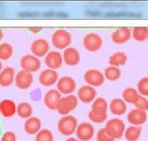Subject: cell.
<instances>
[{
	"mask_svg": "<svg viewBox=\"0 0 148 141\" xmlns=\"http://www.w3.org/2000/svg\"><path fill=\"white\" fill-rule=\"evenodd\" d=\"M78 127V121L71 115H66L60 118L58 122V129L60 133L65 136H71L76 132Z\"/></svg>",
	"mask_w": 148,
	"mask_h": 141,
	"instance_id": "1",
	"label": "cell"
},
{
	"mask_svg": "<svg viewBox=\"0 0 148 141\" xmlns=\"http://www.w3.org/2000/svg\"><path fill=\"white\" fill-rule=\"evenodd\" d=\"M105 129L107 133L113 139H121L124 135L126 127L125 123L120 119L115 118L107 122Z\"/></svg>",
	"mask_w": 148,
	"mask_h": 141,
	"instance_id": "2",
	"label": "cell"
},
{
	"mask_svg": "<svg viewBox=\"0 0 148 141\" xmlns=\"http://www.w3.org/2000/svg\"><path fill=\"white\" fill-rule=\"evenodd\" d=\"M71 42L72 36L71 33L65 30H58L52 35V43L57 49L65 50L71 45Z\"/></svg>",
	"mask_w": 148,
	"mask_h": 141,
	"instance_id": "3",
	"label": "cell"
},
{
	"mask_svg": "<svg viewBox=\"0 0 148 141\" xmlns=\"http://www.w3.org/2000/svg\"><path fill=\"white\" fill-rule=\"evenodd\" d=\"M79 103V99L73 95H70L61 98L58 102L57 111L60 115H65L75 110Z\"/></svg>",
	"mask_w": 148,
	"mask_h": 141,
	"instance_id": "4",
	"label": "cell"
},
{
	"mask_svg": "<svg viewBox=\"0 0 148 141\" xmlns=\"http://www.w3.org/2000/svg\"><path fill=\"white\" fill-rule=\"evenodd\" d=\"M103 44L102 37L96 33H89L84 37L83 45L89 52H97L101 49Z\"/></svg>",
	"mask_w": 148,
	"mask_h": 141,
	"instance_id": "5",
	"label": "cell"
},
{
	"mask_svg": "<svg viewBox=\"0 0 148 141\" xmlns=\"http://www.w3.org/2000/svg\"><path fill=\"white\" fill-rule=\"evenodd\" d=\"M21 66L25 72H36L40 69L42 62L37 57L33 55H25L21 59Z\"/></svg>",
	"mask_w": 148,
	"mask_h": 141,
	"instance_id": "6",
	"label": "cell"
},
{
	"mask_svg": "<svg viewBox=\"0 0 148 141\" xmlns=\"http://www.w3.org/2000/svg\"><path fill=\"white\" fill-rule=\"evenodd\" d=\"M84 79L89 86L99 87L105 82V76L97 69H89L84 74Z\"/></svg>",
	"mask_w": 148,
	"mask_h": 141,
	"instance_id": "7",
	"label": "cell"
},
{
	"mask_svg": "<svg viewBox=\"0 0 148 141\" xmlns=\"http://www.w3.org/2000/svg\"><path fill=\"white\" fill-rule=\"evenodd\" d=\"M49 50V44L46 39H38L34 41L31 45V51L33 55L37 58H42L47 55Z\"/></svg>",
	"mask_w": 148,
	"mask_h": 141,
	"instance_id": "8",
	"label": "cell"
},
{
	"mask_svg": "<svg viewBox=\"0 0 148 141\" xmlns=\"http://www.w3.org/2000/svg\"><path fill=\"white\" fill-rule=\"evenodd\" d=\"M57 88L58 90L61 94L64 95H69L74 92L76 88V81L72 77L70 76H63L58 79L57 83Z\"/></svg>",
	"mask_w": 148,
	"mask_h": 141,
	"instance_id": "9",
	"label": "cell"
},
{
	"mask_svg": "<svg viewBox=\"0 0 148 141\" xmlns=\"http://www.w3.org/2000/svg\"><path fill=\"white\" fill-rule=\"evenodd\" d=\"M15 85L19 89H28L34 82V76H33L32 73L22 70L17 73L15 77Z\"/></svg>",
	"mask_w": 148,
	"mask_h": 141,
	"instance_id": "10",
	"label": "cell"
},
{
	"mask_svg": "<svg viewBox=\"0 0 148 141\" xmlns=\"http://www.w3.org/2000/svg\"><path fill=\"white\" fill-rule=\"evenodd\" d=\"M76 136L81 141H89L92 139L95 134V128L88 122H82L78 125L76 130Z\"/></svg>",
	"mask_w": 148,
	"mask_h": 141,
	"instance_id": "11",
	"label": "cell"
},
{
	"mask_svg": "<svg viewBox=\"0 0 148 141\" xmlns=\"http://www.w3.org/2000/svg\"><path fill=\"white\" fill-rule=\"evenodd\" d=\"M59 79V74L55 70L45 69L41 72L39 82L42 86L50 87L55 85Z\"/></svg>",
	"mask_w": 148,
	"mask_h": 141,
	"instance_id": "12",
	"label": "cell"
},
{
	"mask_svg": "<svg viewBox=\"0 0 148 141\" xmlns=\"http://www.w3.org/2000/svg\"><path fill=\"white\" fill-rule=\"evenodd\" d=\"M132 37V31L127 27H122L112 33L111 39L116 45H123L130 40Z\"/></svg>",
	"mask_w": 148,
	"mask_h": 141,
	"instance_id": "13",
	"label": "cell"
},
{
	"mask_svg": "<svg viewBox=\"0 0 148 141\" xmlns=\"http://www.w3.org/2000/svg\"><path fill=\"white\" fill-rule=\"evenodd\" d=\"M61 93L58 90L52 89L48 90L44 96L45 105L50 110H57L58 102L61 99Z\"/></svg>",
	"mask_w": 148,
	"mask_h": 141,
	"instance_id": "14",
	"label": "cell"
},
{
	"mask_svg": "<svg viewBox=\"0 0 148 141\" xmlns=\"http://www.w3.org/2000/svg\"><path fill=\"white\" fill-rule=\"evenodd\" d=\"M45 63L49 69H58L62 65V55L57 51H51L45 56Z\"/></svg>",
	"mask_w": 148,
	"mask_h": 141,
	"instance_id": "15",
	"label": "cell"
},
{
	"mask_svg": "<svg viewBox=\"0 0 148 141\" xmlns=\"http://www.w3.org/2000/svg\"><path fill=\"white\" fill-rule=\"evenodd\" d=\"M78 98L84 103H90L95 100L97 95V92L95 88L89 85L82 86L78 90Z\"/></svg>",
	"mask_w": 148,
	"mask_h": 141,
	"instance_id": "16",
	"label": "cell"
},
{
	"mask_svg": "<svg viewBox=\"0 0 148 141\" xmlns=\"http://www.w3.org/2000/svg\"><path fill=\"white\" fill-rule=\"evenodd\" d=\"M63 61L70 66L77 65L81 61L80 53L76 48H66L63 52Z\"/></svg>",
	"mask_w": 148,
	"mask_h": 141,
	"instance_id": "17",
	"label": "cell"
},
{
	"mask_svg": "<svg viewBox=\"0 0 148 141\" xmlns=\"http://www.w3.org/2000/svg\"><path fill=\"white\" fill-rule=\"evenodd\" d=\"M146 111L138 109H133L127 115V120L131 124L134 126H140L147 121Z\"/></svg>",
	"mask_w": 148,
	"mask_h": 141,
	"instance_id": "18",
	"label": "cell"
},
{
	"mask_svg": "<svg viewBox=\"0 0 148 141\" xmlns=\"http://www.w3.org/2000/svg\"><path fill=\"white\" fill-rule=\"evenodd\" d=\"M15 71L13 68L10 66L5 67L0 72V86L7 87L13 83L15 80Z\"/></svg>",
	"mask_w": 148,
	"mask_h": 141,
	"instance_id": "19",
	"label": "cell"
},
{
	"mask_svg": "<svg viewBox=\"0 0 148 141\" xmlns=\"http://www.w3.org/2000/svg\"><path fill=\"white\" fill-rule=\"evenodd\" d=\"M42 122L38 117H30L24 123V129L28 135H35L41 130Z\"/></svg>",
	"mask_w": 148,
	"mask_h": 141,
	"instance_id": "20",
	"label": "cell"
},
{
	"mask_svg": "<svg viewBox=\"0 0 148 141\" xmlns=\"http://www.w3.org/2000/svg\"><path fill=\"white\" fill-rule=\"evenodd\" d=\"M17 111V107L15 102L11 100H4L0 102V113L5 117H11Z\"/></svg>",
	"mask_w": 148,
	"mask_h": 141,
	"instance_id": "21",
	"label": "cell"
},
{
	"mask_svg": "<svg viewBox=\"0 0 148 141\" xmlns=\"http://www.w3.org/2000/svg\"><path fill=\"white\" fill-rule=\"evenodd\" d=\"M110 110L114 115H123L127 110V105L126 102L121 98H114L110 101Z\"/></svg>",
	"mask_w": 148,
	"mask_h": 141,
	"instance_id": "22",
	"label": "cell"
},
{
	"mask_svg": "<svg viewBox=\"0 0 148 141\" xmlns=\"http://www.w3.org/2000/svg\"><path fill=\"white\" fill-rule=\"evenodd\" d=\"M108 108L106 100L103 98H97L94 100L91 111L97 115H105L107 114Z\"/></svg>",
	"mask_w": 148,
	"mask_h": 141,
	"instance_id": "23",
	"label": "cell"
},
{
	"mask_svg": "<svg viewBox=\"0 0 148 141\" xmlns=\"http://www.w3.org/2000/svg\"><path fill=\"white\" fill-rule=\"evenodd\" d=\"M128 57L125 52H117L112 54L109 58V63L112 66L119 67L126 63Z\"/></svg>",
	"mask_w": 148,
	"mask_h": 141,
	"instance_id": "24",
	"label": "cell"
},
{
	"mask_svg": "<svg viewBox=\"0 0 148 141\" xmlns=\"http://www.w3.org/2000/svg\"><path fill=\"white\" fill-rule=\"evenodd\" d=\"M142 127L140 126H131L125 130L124 137L128 141H136L140 138L142 133Z\"/></svg>",
	"mask_w": 148,
	"mask_h": 141,
	"instance_id": "25",
	"label": "cell"
},
{
	"mask_svg": "<svg viewBox=\"0 0 148 141\" xmlns=\"http://www.w3.org/2000/svg\"><path fill=\"white\" fill-rule=\"evenodd\" d=\"M17 113L22 119H28L33 113L32 106L28 102H21L17 106Z\"/></svg>",
	"mask_w": 148,
	"mask_h": 141,
	"instance_id": "26",
	"label": "cell"
},
{
	"mask_svg": "<svg viewBox=\"0 0 148 141\" xmlns=\"http://www.w3.org/2000/svg\"><path fill=\"white\" fill-rule=\"evenodd\" d=\"M104 76L108 80L114 82V81H117L118 79H120L121 76V71L119 67L110 65L109 67H107L105 69Z\"/></svg>",
	"mask_w": 148,
	"mask_h": 141,
	"instance_id": "27",
	"label": "cell"
},
{
	"mask_svg": "<svg viewBox=\"0 0 148 141\" xmlns=\"http://www.w3.org/2000/svg\"><path fill=\"white\" fill-rule=\"evenodd\" d=\"M122 97L125 102L129 103L134 104L137 101L139 95L137 90L132 87H128L123 91Z\"/></svg>",
	"mask_w": 148,
	"mask_h": 141,
	"instance_id": "28",
	"label": "cell"
},
{
	"mask_svg": "<svg viewBox=\"0 0 148 141\" xmlns=\"http://www.w3.org/2000/svg\"><path fill=\"white\" fill-rule=\"evenodd\" d=\"M132 36L138 42H144L147 39L148 28L147 27H135L132 30Z\"/></svg>",
	"mask_w": 148,
	"mask_h": 141,
	"instance_id": "29",
	"label": "cell"
},
{
	"mask_svg": "<svg viewBox=\"0 0 148 141\" xmlns=\"http://www.w3.org/2000/svg\"><path fill=\"white\" fill-rule=\"evenodd\" d=\"M13 54V47L9 43H2L0 45V60L8 61Z\"/></svg>",
	"mask_w": 148,
	"mask_h": 141,
	"instance_id": "30",
	"label": "cell"
},
{
	"mask_svg": "<svg viewBox=\"0 0 148 141\" xmlns=\"http://www.w3.org/2000/svg\"><path fill=\"white\" fill-rule=\"evenodd\" d=\"M54 136L50 130L47 129H41L36 136V141H53Z\"/></svg>",
	"mask_w": 148,
	"mask_h": 141,
	"instance_id": "31",
	"label": "cell"
},
{
	"mask_svg": "<svg viewBox=\"0 0 148 141\" xmlns=\"http://www.w3.org/2000/svg\"><path fill=\"white\" fill-rule=\"evenodd\" d=\"M138 92L142 96H148V77H143L138 82Z\"/></svg>",
	"mask_w": 148,
	"mask_h": 141,
	"instance_id": "32",
	"label": "cell"
},
{
	"mask_svg": "<svg viewBox=\"0 0 148 141\" xmlns=\"http://www.w3.org/2000/svg\"><path fill=\"white\" fill-rule=\"evenodd\" d=\"M134 105L136 106V109H139V110L144 111L148 110V100H147V98L142 95H139L137 101Z\"/></svg>",
	"mask_w": 148,
	"mask_h": 141,
	"instance_id": "33",
	"label": "cell"
},
{
	"mask_svg": "<svg viewBox=\"0 0 148 141\" xmlns=\"http://www.w3.org/2000/svg\"><path fill=\"white\" fill-rule=\"evenodd\" d=\"M97 141H115L112 137L110 136L105 131V128L99 129L97 135Z\"/></svg>",
	"mask_w": 148,
	"mask_h": 141,
	"instance_id": "34",
	"label": "cell"
},
{
	"mask_svg": "<svg viewBox=\"0 0 148 141\" xmlns=\"http://www.w3.org/2000/svg\"><path fill=\"white\" fill-rule=\"evenodd\" d=\"M88 117L92 122L95 123H102L107 119V114L105 115H97L94 113L92 111L89 112L88 113Z\"/></svg>",
	"mask_w": 148,
	"mask_h": 141,
	"instance_id": "35",
	"label": "cell"
},
{
	"mask_svg": "<svg viewBox=\"0 0 148 141\" xmlns=\"http://www.w3.org/2000/svg\"><path fill=\"white\" fill-rule=\"evenodd\" d=\"M17 137L16 135L13 132L11 131H8L5 132L4 135H2V140L1 141H16Z\"/></svg>",
	"mask_w": 148,
	"mask_h": 141,
	"instance_id": "36",
	"label": "cell"
},
{
	"mask_svg": "<svg viewBox=\"0 0 148 141\" xmlns=\"http://www.w3.org/2000/svg\"><path fill=\"white\" fill-rule=\"evenodd\" d=\"M28 30L31 33H33V34H37V33H39L40 31H42V28H39V27H32V28H28Z\"/></svg>",
	"mask_w": 148,
	"mask_h": 141,
	"instance_id": "37",
	"label": "cell"
},
{
	"mask_svg": "<svg viewBox=\"0 0 148 141\" xmlns=\"http://www.w3.org/2000/svg\"><path fill=\"white\" fill-rule=\"evenodd\" d=\"M3 36H4V33H3V31H2L1 28H0V41L2 40V39H3Z\"/></svg>",
	"mask_w": 148,
	"mask_h": 141,
	"instance_id": "38",
	"label": "cell"
},
{
	"mask_svg": "<svg viewBox=\"0 0 148 141\" xmlns=\"http://www.w3.org/2000/svg\"><path fill=\"white\" fill-rule=\"evenodd\" d=\"M65 141H79V140H77L76 138H68Z\"/></svg>",
	"mask_w": 148,
	"mask_h": 141,
	"instance_id": "39",
	"label": "cell"
},
{
	"mask_svg": "<svg viewBox=\"0 0 148 141\" xmlns=\"http://www.w3.org/2000/svg\"><path fill=\"white\" fill-rule=\"evenodd\" d=\"M2 67H3V65H2V63L0 61V72L2 71Z\"/></svg>",
	"mask_w": 148,
	"mask_h": 141,
	"instance_id": "40",
	"label": "cell"
},
{
	"mask_svg": "<svg viewBox=\"0 0 148 141\" xmlns=\"http://www.w3.org/2000/svg\"><path fill=\"white\" fill-rule=\"evenodd\" d=\"M1 132H2V127H1V124H0V135H1Z\"/></svg>",
	"mask_w": 148,
	"mask_h": 141,
	"instance_id": "41",
	"label": "cell"
},
{
	"mask_svg": "<svg viewBox=\"0 0 148 141\" xmlns=\"http://www.w3.org/2000/svg\"><path fill=\"white\" fill-rule=\"evenodd\" d=\"M147 43H148V36H147Z\"/></svg>",
	"mask_w": 148,
	"mask_h": 141,
	"instance_id": "42",
	"label": "cell"
}]
</instances>
